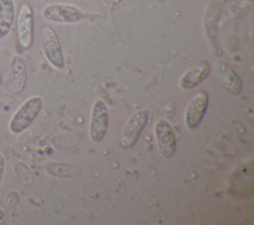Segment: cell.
I'll return each mask as SVG.
<instances>
[{"label":"cell","mask_w":254,"mask_h":225,"mask_svg":"<svg viewBox=\"0 0 254 225\" xmlns=\"http://www.w3.org/2000/svg\"><path fill=\"white\" fill-rule=\"evenodd\" d=\"M43 107V99L39 95L28 98L15 111L9 122V130L13 134L24 132L38 117Z\"/></svg>","instance_id":"cell-1"},{"label":"cell","mask_w":254,"mask_h":225,"mask_svg":"<svg viewBox=\"0 0 254 225\" xmlns=\"http://www.w3.org/2000/svg\"><path fill=\"white\" fill-rule=\"evenodd\" d=\"M41 49L49 63L57 69L64 66V51L56 31L50 26H44L40 36Z\"/></svg>","instance_id":"cell-2"},{"label":"cell","mask_w":254,"mask_h":225,"mask_svg":"<svg viewBox=\"0 0 254 225\" xmlns=\"http://www.w3.org/2000/svg\"><path fill=\"white\" fill-rule=\"evenodd\" d=\"M17 39L23 50H30L34 43V12L32 6L24 1L21 3L17 19Z\"/></svg>","instance_id":"cell-3"},{"label":"cell","mask_w":254,"mask_h":225,"mask_svg":"<svg viewBox=\"0 0 254 225\" xmlns=\"http://www.w3.org/2000/svg\"><path fill=\"white\" fill-rule=\"evenodd\" d=\"M149 115L150 113L147 109H139L129 117L120 138V147L122 149L129 150L135 146L148 122Z\"/></svg>","instance_id":"cell-4"},{"label":"cell","mask_w":254,"mask_h":225,"mask_svg":"<svg viewBox=\"0 0 254 225\" xmlns=\"http://www.w3.org/2000/svg\"><path fill=\"white\" fill-rule=\"evenodd\" d=\"M109 124L108 108L103 100L93 103L89 120V138L93 143H100L107 132Z\"/></svg>","instance_id":"cell-5"},{"label":"cell","mask_w":254,"mask_h":225,"mask_svg":"<svg viewBox=\"0 0 254 225\" xmlns=\"http://www.w3.org/2000/svg\"><path fill=\"white\" fill-rule=\"evenodd\" d=\"M42 17L53 23H76L83 19L82 12L67 4H48L42 9Z\"/></svg>","instance_id":"cell-6"},{"label":"cell","mask_w":254,"mask_h":225,"mask_svg":"<svg viewBox=\"0 0 254 225\" xmlns=\"http://www.w3.org/2000/svg\"><path fill=\"white\" fill-rule=\"evenodd\" d=\"M155 138L160 154L165 159H171L176 152L177 141L171 124L165 119H159L154 126Z\"/></svg>","instance_id":"cell-7"},{"label":"cell","mask_w":254,"mask_h":225,"mask_svg":"<svg viewBox=\"0 0 254 225\" xmlns=\"http://www.w3.org/2000/svg\"><path fill=\"white\" fill-rule=\"evenodd\" d=\"M208 106V95L204 90H198L190 99L184 114L185 124L189 129H194L200 124Z\"/></svg>","instance_id":"cell-8"},{"label":"cell","mask_w":254,"mask_h":225,"mask_svg":"<svg viewBox=\"0 0 254 225\" xmlns=\"http://www.w3.org/2000/svg\"><path fill=\"white\" fill-rule=\"evenodd\" d=\"M28 81L27 64L23 56L15 55L10 61L9 66V85L15 94H21L26 88Z\"/></svg>","instance_id":"cell-9"},{"label":"cell","mask_w":254,"mask_h":225,"mask_svg":"<svg viewBox=\"0 0 254 225\" xmlns=\"http://www.w3.org/2000/svg\"><path fill=\"white\" fill-rule=\"evenodd\" d=\"M214 72L223 86L231 93L238 95L243 89V83L237 72L225 61L217 60L213 64Z\"/></svg>","instance_id":"cell-10"},{"label":"cell","mask_w":254,"mask_h":225,"mask_svg":"<svg viewBox=\"0 0 254 225\" xmlns=\"http://www.w3.org/2000/svg\"><path fill=\"white\" fill-rule=\"evenodd\" d=\"M223 0H210L207 3L203 16V28L205 35L210 43H214L216 40L217 21L222 8Z\"/></svg>","instance_id":"cell-11"},{"label":"cell","mask_w":254,"mask_h":225,"mask_svg":"<svg viewBox=\"0 0 254 225\" xmlns=\"http://www.w3.org/2000/svg\"><path fill=\"white\" fill-rule=\"evenodd\" d=\"M209 64L206 61H202L183 73L180 78V86L186 90L191 89L202 82L209 75Z\"/></svg>","instance_id":"cell-12"},{"label":"cell","mask_w":254,"mask_h":225,"mask_svg":"<svg viewBox=\"0 0 254 225\" xmlns=\"http://www.w3.org/2000/svg\"><path fill=\"white\" fill-rule=\"evenodd\" d=\"M15 22L14 0H0V40L5 39L11 32Z\"/></svg>","instance_id":"cell-13"},{"label":"cell","mask_w":254,"mask_h":225,"mask_svg":"<svg viewBox=\"0 0 254 225\" xmlns=\"http://www.w3.org/2000/svg\"><path fill=\"white\" fill-rule=\"evenodd\" d=\"M46 169L50 174L55 176L70 177L80 173V168L72 164L64 163H49L46 165Z\"/></svg>","instance_id":"cell-14"},{"label":"cell","mask_w":254,"mask_h":225,"mask_svg":"<svg viewBox=\"0 0 254 225\" xmlns=\"http://www.w3.org/2000/svg\"><path fill=\"white\" fill-rule=\"evenodd\" d=\"M4 171H5V158L3 154L0 153V181L4 175Z\"/></svg>","instance_id":"cell-15"},{"label":"cell","mask_w":254,"mask_h":225,"mask_svg":"<svg viewBox=\"0 0 254 225\" xmlns=\"http://www.w3.org/2000/svg\"><path fill=\"white\" fill-rule=\"evenodd\" d=\"M4 218V211L0 208V221Z\"/></svg>","instance_id":"cell-16"},{"label":"cell","mask_w":254,"mask_h":225,"mask_svg":"<svg viewBox=\"0 0 254 225\" xmlns=\"http://www.w3.org/2000/svg\"><path fill=\"white\" fill-rule=\"evenodd\" d=\"M2 80H3V78H2V75L0 74V84L2 83Z\"/></svg>","instance_id":"cell-17"}]
</instances>
